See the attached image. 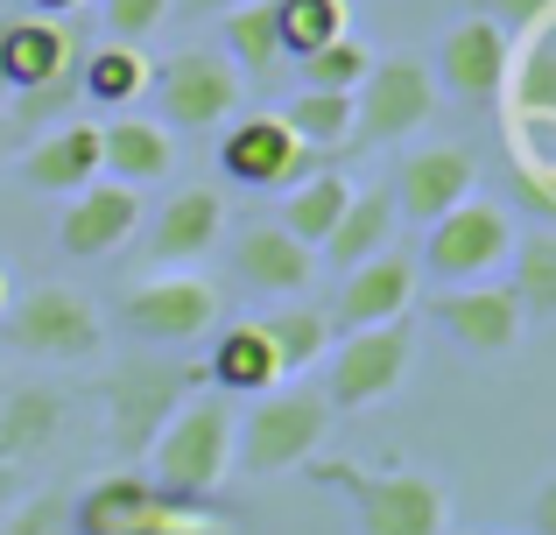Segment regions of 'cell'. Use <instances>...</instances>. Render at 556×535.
<instances>
[{
	"mask_svg": "<svg viewBox=\"0 0 556 535\" xmlns=\"http://www.w3.org/2000/svg\"><path fill=\"white\" fill-rule=\"evenodd\" d=\"M232 423H240L232 395H218V387H190L177 409H169V423L155 430V444L141 451V458H149V480L163 486V494L212 500L218 480L232 472Z\"/></svg>",
	"mask_w": 556,
	"mask_h": 535,
	"instance_id": "1",
	"label": "cell"
},
{
	"mask_svg": "<svg viewBox=\"0 0 556 535\" xmlns=\"http://www.w3.org/2000/svg\"><path fill=\"white\" fill-rule=\"evenodd\" d=\"M71 535H226L212 500L163 494L149 472H113L71 500Z\"/></svg>",
	"mask_w": 556,
	"mask_h": 535,
	"instance_id": "2",
	"label": "cell"
},
{
	"mask_svg": "<svg viewBox=\"0 0 556 535\" xmlns=\"http://www.w3.org/2000/svg\"><path fill=\"white\" fill-rule=\"evenodd\" d=\"M317 486L353 500L359 535H451V494L430 472H367L353 458H317Z\"/></svg>",
	"mask_w": 556,
	"mask_h": 535,
	"instance_id": "3",
	"label": "cell"
},
{
	"mask_svg": "<svg viewBox=\"0 0 556 535\" xmlns=\"http://www.w3.org/2000/svg\"><path fill=\"white\" fill-rule=\"evenodd\" d=\"M325 437H331V402L317 387H268L232 423V466L247 480H275V472L311 466Z\"/></svg>",
	"mask_w": 556,
	"mask_h": 535,
	"instance_id": "4",
	"label": "cell"
},
{
	"mask_svg": "<svg viewBox=\"0 0 556 535\" xmlns=\"http://www.w3.org/2000/svg\"><path fill=\"white\" fill-rule=\"evenodd\" d=\"M0 331L22 359H50V367H85V359L106 353V317L71 282H36L22 296H8Z\"/></svg>",
	"mask_w": 556,
	"mask_h": 535,
	"instance_id": "5",
	"label": "cell"
},
{
	"mask_svg": "<svg viewBox=\"0 0 556 535\" xmlns=\"http://www.w3.org/2000/svg\"><path fill=\"white\" fill-rule=\"evenodd\" d=\"M190 387H204V367H163V359H121V367H106V387H99L106 444L121 458H141Z\"/></svg>",
	"mask_w": 556,
	"mask_h": 535,
	"instance_id": "6",
	"label": "cell"
},
{
	"mask_svg": "<svg viewBox=\"0 0 556 535\" xmlns=\"http://www.w3.org/2000/svg\"><path fill=\"white\" fill-rule=\"evenodd\" d=\"M507 254H515V219H507V205H486V198H465L444 219L422 226V268L437 275V289L501 282Z\"/></svg>",
	"mask_w": 556,
	"mask_h": 535,
	"instance_id": "7",
	"label": "cell"
},
{
	"mask_svg": "<svg viewBox=\"0 0 556 535\" xmlns=\"http://www.w3.org/2000/svg\"><path fill=\"white\" fill-rule=\"evenodd\" d=\"M408 359H416L408 317H388V324H367V331H339L317 395H325L331 409H374V402H388L394 387L408 381Z\"/></svg>",
	"mask_w": 556,
	"mask_h": 535,
	"instance_id": "8",
	"label": "cell"
},
{
	"mask_svg": "<svg viewBox=\"0 0 556 535\" xmlns=\"http://www.w3.org/2000/svg\"><path fill=\"white\" fill-rule=\"evenodd\" d=\"M149 92H155V120L184 127V135H204V127H226L247 99V78L226 64L218 50H177L163 64H149Z\"/></svg>",
	"mask_w": 556,
	"mask_h": 535,
	"instance_id": "9",
	"label": "cell"
},
{
	"mask_svg": "<svg viewBox=\"0 0 556 535\" xmlns=\"http://www.w3.org/2000/svg\"><path fill=\"white\" fill-rule=\"evenodd\" d=\"M437 113V78L422 56H388L353 85V149H380V141L422 135Z\"/></svg>",
	"mask_w": 556,
	"mask_h": 535,
	"instance_id": "10",
	"label": "cell"
},
{
	"mask_svg": "<svg viewBox=\"0 0 556 535\" xmlns=\"http://www.w3.org/2000/svg\"><path fill=\"white\" fill-rule=\"evenodd\" d=\"M121 324L141 345H190L218 324V289L190 268H155L121 296Z\"/></svg>",
	"mask_w": 556,
	"mask_h": 535,
	"instance_id": "11",
	"label": "cell"
},
{
	"mask_svg": "<svg viewBox=\"0 0 556 535\" xmlns=\"http://www.w3.org/2000/svg\"><path fill=\"white\" fill-rule=\"evenodd\" d=\"M317 155L282 127V113H232L226 141H218V169L247 191H289L296 177H311Z\"/></svg>",
	"mask_w": 556,
	"mask_h": 535,
	"instance_id": "12",
	"label": "cell"
},
{
	"mask_svg": "<svg viewBox=\"0 0 556 535\" xmlns=\"http://www.w3.org/2000/svg\"><path fill=\"white\" fill-rule=\"evenodd\" d=\"M0 71H8V92L56 99L71 85V71H78V28H71V22H50V14H8Z\"/></svg>",
	"mask_w": 556,
	"mask_h": 535,
	"instance_id": "13",
	"label": "cell"
},
{
	"mask_svg": "<svg viewBox=\"0 0 556 535\" xmlns=\"http://www.w3.org/2000/svg\"><path fill=\"white\" fill-rule=\"evenodd\" d=\"M507 50H515V36H507L493 14H465V22L444 28L430 78H444L465 106H493V99H501V78H507Z\"/></svg>",
	"mask_w": 556,
	"mask_h": 535,
	"instance_id": "14",
	"label": "cell"
},
{
	"mask_svg": "<svg viewBox=\"0 0 556 535\" xmlns=\"http://www.w3.org/2000/svg\"><path fill=\"white\" fill-rule=\"evenodd\" d=\"M437 324H444V339H458L465 353L501 359V353L521 345L529 317H521V303H515L507 282H465V289H437Z\"/></svg>",
	"mask_w": 556,
	"mask_h": 535,
	"instance_id": "15",
	"label": "cell"
},
{
	"mask_svg": "<svg viewBox=\"0 0 556 535\" xmlns=\"http://www.w3.org/2000/svg\"><path fill=\"white\" fill-rule=\"evenodd\" d=\"M416 262L408 254H374V262H359V268H345V282H339V303H331V339L339 331H367V324H388V317H408V303H416Z\"/></svg>",
	"mask_w": 556,
	"mask_h": 535,
	"instance_id": "16",
	"label": "cell"
},
{
	"mask_svg": "<svg viewBox=\"0 0 556 535\" xmlns=\"http://www.w3.org/2000/svg\"><path fill=\"white\" fill-rule=\"evenodd\" d=\"M232 275H240V289H254V296H303V289L317 282V247H303V240H289L275 219L261 226H240L232 233Z\"/></svg>",
	"mask_w": 556,
	"mask_h": 535,
	"instance_id": "17",
	"label": "cell"
},
{
	"mask_svg": "<svg viewBox=\"0 0 556 535\" xmlns=\"http://www.w3.org/2000/svg\"><path fill=\"white\" fill-rule=\"evenodd\" d=\"M465 198H479V163H472V149H416L402 163V177H394V212L402 219H416V226H430V219H444L451 205H465Z\"/></svg>",
	"mask_w": 556,
	"mask_h": 535,
	"instance_id": "18",
	"label": "cell"
},
{
	"mask_svg": "<svg viewBox=\"0 0 556 535\" xmlns=\"http://www.w3.org/2000/svg\"><path fill=\"white\" fill-rule=\"evenodd\" d=\"M141 226V191H127V183H85V191H71L64 219H56V240H64V254H78V262H99V254L127 247V233Z\"/></svg>",
	"mask_w": 556,
	"mask_h": 535,
	"instance_id": "19",
	"label": "cell"
},
{
	"mask_svg": "<svg viewBox=\"0 0 556 535\" xmlns=\"http://www.w3.org/2000/svg\"><path fill=\"white\" fill-rule=\"evenodd\" d=\"M218 233H226V198H218L212 183H184V191L163 198V212H155L149 254H155V268H190L198 254L218 247Z\"/></svg>",
	"mask_w": 556,
	"mask_h": 535,
	"instance_id": "20",
	"label": "cell"
},
{
	"mask_svg": "<svg viewBox=\"0 0 556 535\" xmlns=\"http://www.w3.org/2000/svg\"><path fill=\"white\" fill-rule=\"evenodd\" d=\"M99 169H106L113 183H127V191H141V183H163L169 169H177V141H169L163 120L113 113V120L99 127Z\"/></svg>",
	"mask_w": 556,
	"mask_h": 535,
	"instance_id": "21",
	"label": "cell"
},
{
	"mask_svg": "<svg viewBox=\"0 0 556 535\" xmlns=\"http://www.w3.org/2000/svg\"><path fill=\"white\" fill-rule=\"evenodd\" d=\"M501 113L507 120H556V22L515 36L501 78Z\"/></svg>",
	"mask_w": 556,
	"mask_h": 535,
	"instance_id": "22",
	"label": "cell"
},
{
	"mask_svg": "<svg viewBox=\"0 0 556 535\" xmlns=\"http://www.w3.org/2000/svg\"><path fill=\"white\" fill-rule=\"evenodd\" d=\"M22 183L28 191H85V183H99V127L71 120V127H50L42 141H28Z\"/></svg>",
	"mask_w": 556,
	"mask_h": 535,
	"instance_id": "23",
	"label": "cell"
},
{
	"mask_svg": "<svg viewBox=\"0 0 556 535\" xmlns=\"http://www.w3.org/2000/svg\"><path fill=\"white\" fill-rule=\"evenodd\" d=\"M275 381H282V367H275V345L261 339L254 317L218 331L212 359H204V387H218V395H268Z\"/></svg>",
	"mask_w": 556,
	"mask_h": 535,
	"instance_id": "24",
	"label": "cell"
},
{
	"mask_svg": "<svg viewBox=\"0 0 556 535\" xmlns=\"http://www.w3.org/2000/svg\"><path fill=\"white\" fill-rule=\"evenodd\" d=\"M394 226H402V212H394L388 183H380V191H359V183H353V205H345L339 226L325 233L331 268H359V262H374V254H388L394 247Z\"/></svg>",
	"mask_w": 556,
	"mask_h": 535,
	"instance_id": "25",
	"label": "cell"
},
{
	"mask_svg": "<svg viewBox=\"0 0 556 535\" xmlns=\"http://www.w3.org/2000/svg\"><path fill=\"white\" fill-rule=\"evenodd\" d=\"M56 430H64V395H56V387H36V381L0 387V458H8V466L50 451Z\"/></svg>",
	"mask_w": 556,
	"mask_h": 535,
	"instance_id": "26",
	"label": "cell"
},
{
	"mask_svg": "<svg viewBox=\"0 0 556 535\" xmlns=\"http://www.w3.org/2000/svg\"><path fill=\"white\" fill-rule=\"evenodd\" d=\"M254 324H261V339L275 345V367H282V381H296V373L325 367V353H331L325 310H311V303L289 296V303H275V310H261Z\"/></svg>",
	"mask_w": 556,
	"mask_h": 535,
	"instance_id": "27",
	"label": "cell"
},
{
	"mask_svg": "<svg viewBox=\"0 0 556 535\" xmlns=\"http://www.w3.org/2000/svg\"><path fill=\"white\" fill-rule=\"evenodd\" d=\"M345 205H353V177H339V169H311V177H296L289 198H282V233L303 240V247H325V233L339 226Z\"/></svg>",
	"mask_w": 556,
	"mask_h": 535,
	"instance_id": "28",
	"label": "cell"
},
{
	"mask_svg": "<svg viewBox=\"0 0 556 535\" xmlns=\"http://www.w3.org/2000/svg\"><path fill=\"white\" fill-rule=\"evenodd\" d=\"M78 92L99 113H135V99L149 92V56L135 42H106V50H92L78 64Z\"/></svg>",
	"mask_w": 556,
	"mask_h": 535,
	"instance_id": "29",
	"label": "cell"
},
{
	"mask_svg": "<svg viewBox=\"0 0 556 535\" xmlns=\"http://www.w3.org/2000/svg\"><path fill=\"white\" fill-rule=\"evenodd\" d=\"M218 42H226L218 56H226L240 78H275V64H282V42H275V14H268V0L226 8V14H218Z\"/></svg>",
	"mask_w": 556,
	"mask_h": 535,
	"instance_id": "30",
	"label": "cell"
},
{
	"mask_svg": "<svg viewBox=\"0 0 556 535\" xmlns=\"http://www.w3.org/2000/svg\"><path fill=\"white\" fill-rule=\"evenodd\" d=\"M507 289H515L521 317H556V226L515 233V254H507Z\"/></svg>",
	"mask_w": 556,
	"mask_h": 535,
	"instance_id": "31",
	"label": "cell"
},
{
	"mask_svg": "<svg viewBox=\"0 0 556 535\" xmlns=\"http://www.w3.org/2000/svg\"><path fill=\"white\" fill-rule=\"evenodd\" d=\"M268 14H275V42H282V56H311V50H325V42L353 36L345 0H268Z\"/></svg>",
	"mask_w": 556,
	"mask_h": 535,
	"instance_id": "32",
	"label": "cell"
},
{
	"mask_svg": "<svg viewBox=\"0 0 556 535\" xmlns=\"http://www.w3.org/2000/svg\"><path fill=\"white\" fill-rule=\"evenodd\" d=\"M282 127L303 141L311 155L353 149V92H296L282 106Z\"/></svg>",
	"mask_w": 556,
	"mask_h": 535,
	"instance_id": "33",
	"label": "cell"
},
{
	"mask_svg": "<svg viewBox=\"0 0 556 535\" xmlns=\"http://www.w3.org/2000/svg\"><path fill=\"white\" fill-rule=\"evenodd\" d=\"M296 64H303V92H353V85L374 71V56H367V42L339 36V42H325V50L296 56Z\"/></svg>",
	"mask_w": 556,
	"mask_h": 535,
	"instance_id": "34",
	"label": "cell"
},
{
	"mask_svg": "<svg viewBox=\"0 0 556 535\" xmlns=\"http://www.w3.org/2000/svg\"><path fill=\"white\" fill-rule=\"evenodd\" d=\"M0 535H71V500L64 494H22L0 514Z\"/></svg>",
	"mask_w": 556,
	"mask_h": 535,
	"instance_id": "35",
	"label": "cell"
},
{
	"mask_svg": "<svg viewBox=\"0 0 556 535\" xmlns=\"http://www.w3.org/2000/svg\"><path fill=\"white\" fill-rule=\"evenodd\" d=\"M163 14H169V0H106V28L121 42H141L149 28H163Z\"/></svg>",
	"mask_w": 556,
	"mask_h": 535,
	"instance_id": "36",
	"label": "cell"
},
{
	"mask_svg": "<svg viewBox=\"0 0 556 535\" xmlns=\"http://www.w3.org/2000/svg\"><path fill=\"white\" fill-rule=\"evenodd\" d=\"M22 494H28V486H22V466H8V458H0V514H8Z\"/></svg>",
	"mask_w": 556,
	"mask_h": 535,
	"instance_id": "37",
	"label": "cell"
},
{
	"mask_svg": "<svg viewBox=\"0 0 556 535\" xmlns=\"http://www.w3.org/2000/svg\"><path fill=\"white\" fill-rule=\"evenodd\" d=\"M28 8H36V14H50V22H71V14H78V8H92V0H28Z\"/></svg>",
	"mask_w": 556,
	"mask_h": 535,
	"instance_id": "38",
	"label": "cell"
},
{
	"mask_svg": "<svg viewBox=\"0 0 556 535\" xmlns=\"http://www.w3.org/2000/svg\"><path fill=\"white\" fill-rule=\"evenodd\" d=\"M226 8H247V0H184V14H226Z\"/></svg>",
	"mask_w": 556,
	"mask_h": 535,
	"instance_id": "39",
	"label": "cell"
},
{
	"mask_svg": "<svg viewBox=\"0 0 556 535\" xmlns=\"http://www.w3.org/2000/svg\"><path fill=\"white\" fill-rule=\"evenodd\" d=\"M14 149V120H0V155H8Z\"/></svg>",
	"mask_w": 556,
	"mask_h": 535,
	"instance_id": "40",
	"label": "cell"
},
{
	"mask_svg": "<svg viewBox=\"0 0 556 535\" xmlns=\"http://www.w3.org/2000/svg\"><path fill=\"white\" fill-rule=\"evenodd\" d=\"M0 42H8V14H0ZM0 99H8V71H0Z\"/></svg>",
	"mask_w": 556,
	"mask_h": 535,
	"instance_id": "41",
	"label": "cell"
},
{
	"mask_svg": "<svg viewBox=\"0 0 556 535\" xmlns=\"http://www.w3.org/2000/svg\"><path fill=\"white\" fill-rule=\"evenodd\" d=\"M0 310H8V275H0Z\"/></svg>",
	"mask_w": 556,
	"mask_h": 535,
	"instance_id": "42",
	"label": "cell"
},
{
	"mask_svg": "<svg viewBox=\"0 0 556 535\" xmlns=\"http://www.w3.org/2000/svg\"><path fill=\"white\" fill-rule=\"evenodd\" d=\"M479 535H501V528H479Z\"/></svg>",
	"mask_w": 556,
	"mask_h": 535,
	"instance_id": "43",
	"label": "cell"
}]
</instances>
